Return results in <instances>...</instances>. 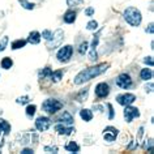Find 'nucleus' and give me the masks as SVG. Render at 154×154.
Here are the masks:
<instances>
[{
	"instance_id": "1",
	"label": "nucleus",
	"mask_w": 154,
	"mask_h": 154,
	"mask_svg": "<svg viewBox=\"0 0 154 154\" xmlns=\"http://www.w3.org/2000/svg\"><path fill=\"white\" fill-rule=\"evenodd\" d=\"M109 68V64L107 63H101V64H97L94 67H90V68H86L81 71L75 77V84L76 85H81V84H85L90 80H93L94 77H98L99 75L105 73Z\"/></svg>"
},
{
	"instance_id": "2",
	"label": "nucleus",
	"mask_w": 154,
	"mask_h": 154,
	"mask_svg": "<svg viewBox=\"0 0 154 154\" xmlns=\"http://www.w3.org/2000/svg\"><path fill=\"white\" fill-rule=\"evenodd\" d=\"M123 17L127 21V24H129L131 26H138L142 21L141 12L134 7H128L123 13Z\"/></svg>"
},
{
	"instance_id": "3",
	"label": "nucleus",
	"mask_w": 154,
	"mask_h": 154,
	"mask_svg": "<svg viewBox=\"0 0 154 154\" xmlns=\"http://www.w3.org/2000/svg\"><path fill=\"white\" fill-rule=\"evenodd\" d=\"M61 107H63V103L60 101H57V99H52V98L46 99L42 103V110L47 114H55L59 110H61Z\"/></svg>"
},
{
	"instance_id": "4",
	"label": "nucleus",
	"mask_w": 154,
	"mask_h": 154,
	"mask_svg": "<svg viewBox=\"0 0 154 154\" xmlns=\"http://www.w3.org/2000/svg\"><path fill=\"white\" fill-rule=\"evenodd\" d=\"M72 54H73V47L71 45H67V46L61 47L59 51H57L56 57L60 63H67V61L72 57Z\"/></svg>"
},
{
	"instance_id": "5",
	"label": "nucleus",
	"mask_w": 154,
	"mask_h": 154,
	"mask_svg": "<svg viewBox=\"0 0 154 154\" xmlns=\"http://www.w3.org/2000/svg\"><path fill=\"white\" fill-rule=\"evenodd\" d=\"M63 38H64V32L61 29H57V30H55V32L52 33L51 39L47 41V46L50 48H55L61 43Z\"/></svg>"
},
{
	"instance_id": "6",
	"label": "nucleus",
	"mask_w": 154,
	"mask_h": 154,
	"mask_svg": "<svg viewBox=\"0 0 154 154\" xmlns=\"http://www.w3.org/2000/svg\"><path fill=\"white\" fill-rule=\"evenodd\" d=\"M115 81H116V85L119 88H122V89H129V88L132 86V79H131V76L128 73H122V75H119Z\"/></svg>"
},
{
	"instance_id": "7",
	"label": "nucleus",
	"mask_w": 154,
	"mask_h": 154,
	"mask_svg": "<svg viewBox=\"0 0 154 154\" xmlns=\"http://www.w3.org/2000/svg\"><path fill=\"white\" fill-rule=\"evenodd\" d=\"M118 133H119V131L115 127L109 125L103 129V138H105L106 142H114L118 137Z\"/></svg>"
},
{
	"instance_id": "8",
	"label": "nucleus",
	"mask_w": 154,
	"mask_h": 154,
	"mask_svg": "<svg viewBox=\"0 0 154 154\" xmlns=\"http://www.w3.org/2000/svg\"><path fill=\"white\" fill-rule=\"evenodd\" d=\"M140 116V111H138L137 107H132L131 105L125 106L124 109V119L127 123H131L134 118H138Z\"/></svg>"
},
{
	"instance_id": "9",
	"label": "nucleus",
	"mask_w": 154,
	"mask_h": 154,
	"mask_svg": "<svg viewBox=\"0 0 154 154\" xmlns=\"http://www.w3.org/2000/svg\"><path fill=\"white\" fill-rule=\"evenodd\" d=\"M116 101H118L119 105H122V106H128V105H132V103L136 101V95L132 94V93L119 94L116 97Z\"/></svg>"
},
{
	"instance_id": "10",
	"label": "nucleus",
	"mask_w": 154,
	"mask_h": 154,
	"mask_svg": "<svg viewBox=\"0 0 154 154\" xmlns=\"http://www.w3.org/2000/svg\"><path fill=\"white\" fill-rule=\"evenodd\" d=\"M109 94H110V86H109V84L99 82L98 85L95 86V95H97L98 98H106Z\"/></svg>"
},
{
	"instance_id": "11",
	"label": "nucleus",
	"mask_w": 154,
	"mask_h": 154,
	"mask_svg": "<svg viewBox=\"0 0 154 154\" xmlns=\"http://www.w3.org/2000/svg\"><path fill=\"white\" fill-rule=\"evenodd\" d=\"M50 125H51V120H50L48 118H46V116H39L35 120V128L39 131V132H45V131H47L50 128Z\"/></svg>"
},
{
	"instance_id": "12",
	"label": "nucleus",
	"mask_w": 154,
	"mask_h": 154,
	"mask_svg": "<svg viewBox=\"0 0 154 154\" xmlns=\"http://www.w3.org/2000/svg\"><path fill=\"white\" fill-rule=\"evenodd\" d=\"M55 131L59 134H61V136H69V134H72L73 132H75V128H73L72 125H67V124H57L55 127Z\"/></svg>"
},
{
	"instance_id": "13",
	"label": "nucleus",
	"mask_w": 154,
	"mask_h": 154,
	"mask_svg": "<svg viewBox=\"0 0 154 154\" xmlns=\"http://www.w3.org/2000/svg\"><path fill=\"white\" fill-rule=\"evenodd\" d=\"M98 37H99V33L97 34V35H94L93 38V42H91V47H90V54H89V59L91 61H95L97 60V45H98Z\"/></svg>"
},
{
	"instance_id": "14",
	"label": "nucleus",
	"mask_w": 154,
	"mask_h": 154,
	"mask_svg": "<svg viewBox=\"0 0 154 154\" xmlns=\"http://www.w3.org/2000/svg\"><path fill=\"white\" fill-rule=\"evenodd\" d=\"M57 122H61L63 124H67V125H72L75 120H73V116L68 111H63V112L57 116Z\"/></svg>"
},
{
	"instance_id": "15",
	"label": "nucleus",
	"mask_w": 154,
	"mask_h": 154,
	"mask_svg": "<svg viewBox=\"0 0 154 154\" xmlns=\"http://www.w3.org/2000/svg\"><path fill=\"white\" fill-rule=\"evenodd\" d=\"M26 41H28L29 43H32V45H38L41 42V34L38 32H32L29 34V37H28V39Z\"/></svg>"
},
{
	"instance_id": "16",
	"label": "nucleus",
	"mask_w": 154,
	"mask_h": 154,
	"mask_svg": "<svg viewBox=\"0 0 154 154\" xmlns=\"http://www.w3.org/2000/svg\"><path fill=\"white\" fill-rule=\"evenodd\" d=\"M76 16L77 14L75 11H68L63 16V20H64V22H67V24H73V22L76 21Z\"/></svg>"
},
{
	"instance_id": "17",
	"label": "nucleus",
	"mask_w": 154,
	"mask_h": 154,
	"mask_svg": "<svg viewBox=\"0 0 154 154\" xmlns=\"http://www.w3.org/2000/svg\"><path fill=\"white\" fill-rule=\"evenodd\" d=\"M64 149L67 150V152H71V153H79L80 152V146L75 141H69L68 144L64 146Z\"/></svg>"
},
{
	"instance_id": "18",
	"label": "nucleus",
	"mask_w": 154,
	"mask_h": 154,
	"mask_svg": "<svg viewBox=\"0 0 154 154\" xmlns=\"http://www.w3.org/2000/svg\"><path fill=\"white\" fill-rule=\"evenodd\" d=\"M11 131V124L4 119H0V134L4 133V134H8Z\"/></svg>"
},
{
	"instance_id": "19",
	"label": "nucleus",
	"mask_w": 154,
	"mask_h": 154,
	"mask_svg": "<svg viewBox=\"0 0 154 154\" xmlns=\"http://www.w3.org/2000/svg\"><path fill=\"white\" fill-rule=\"evenodd\" d=\"M80 116H81L82 120H85V122H90L91 119H93V112H91V110L82 109L81 111H80Z\"/></svg>"
},
{
	"instance_id": "20",
	"label": "nucleus",
	"mask_w": 154,
	"mask_h": 154,
	"mask_svg": "<svg viewBox=\"0 0 154 154\" xmlns=\"http://www.w3.org/2000/svg\"><path fill=\"white\" fill-rule=\"evenodd\" d=\"M140 76H141L142 80H145V81H148V80H152V77H153V71H152L150 68H144V69H141Z\"/></svg>"
},
{
	"instance_id": "21",
	"label": "nucleus",
	"mask_w": 154,
	"mask_h": 154,
	"mask_svg": "<svg viewBox=\"0 0 154 154\" xmlns=\"http://www.w3.org/2000/svg\"><path fill=\"white\" fill-rule=\"evenodd\" d=\"M26 43H28L26 39H17V41H13L12 43H11V47H12V50H18V48L24 47Z\"/></svg>"
},
{
	"instance_id": "22",
	"label": "nucleus",
	"mask_w": 154,
	"mask_h": 154,
	"mask_svg": "<svg viewBox=\"0 0 154 154\" xmlns=\"http://www.w3.org/2000/svg\"><path fill=\"white\" fill-rule=\"evenodd\" d=\"M50 77H51V80H52L54 82H59L60 80H61V77H63V71H61V69H57V71L52 72Z\"/></svg>"
},
{
	"instance_id": "23",
	"label": "nucleus",
	"mask_w": 154,
	"mask_h": 154,
	"mask_svg": "<svg viewBox=\"0 0 154 154\" xmlns=\"http://www.w3.org/2000/svg\"><path fill=\"white\" fill-rule=\"evenodd\" d=\"M12 65H13V60L11 59V57H4V59L2 60V68L3 69H9Z\"/></svg>"
},
{
	"instance_id": "24",
	"label": "nucleus",
	"mask_w": 154,
	"mask_h": 154,
	"mask_svg": "<svg viewBox=\"0 0 154 154\" xmlns=\"http://www.w3.org/2000/svg\"><path fill=\"white\" fill-rule=\"evenodd\" d=\"M26 115H28L29 118H32V116H34L35 115V112H37V106L35 105H29L28 107H26Z\"/></svg>"
},
{
	"instance_id": "25",
	"label": "nucleus",
	"mask_w": 154,
	"mask_h": 154,
	"mask_svg": "<svg viewBox=\"0 0 154 154\" xmlns=\"http://www.w3.org/2000/svg\"><path fill=\"white\" fill-rule=\"evenodd\" d=\"M51 73H52V69L51 68H43V69H41L39 71V77L41 79H46V77H50L51 76Z\"/></svg>"
},
{
	"instance_id": "26",
	"label": "nucleus",
	"mask_w": 154,
	"mask_h": 154,
	"mask_svg": "<svg viewBox=\"0 0 154 154\" xmlns=\"http://www.w3.org/2000/svg\"><path fill=\"white\" fill-rule=\"evenodd\" d=\"M18 3L22 5V8H25V9H28V11H32V9H34V5L33 3H29L28 0H18Z\"/></svg>"
},
{
	"instance_id": "27",
	"label": "nucleus",
	"mask_w": 154,
	"mask_h": 154,
	"mask_svg": "<svg viewBox=\"0 0 154 154\" xmlns=\"http://www.w3.org/2000/svg\"><path fill=\"white\" fill-rule=\"evenodd\" d=\"M86 29L90 30V32H94V30H97L98 29V22L95 21V20L89 21V22H88V25H86Z\"/></svg>"
},
{
	"instance_id": "28",
	"label": "nucleus",
	"mask_w": 154,
	"mask_h": 154,
	"mask_svg": "<svg viewBox=\"0 0 154 154\" xmlns=\"http://www.w3.org/2000/svg\"><path fill=\"white\" fill-rule=\"evenodd\" d=\"M88 48H89V43H88V42H82L79 47V52L81 54V55H84V54L88 51Z\"/></svg>"
},
{
	"instance_id": "29",
	"label": "nucleus",
	"mask_w": 154,
	"mask_h": 154,
	"mask_svg": "<svg viewBox=\"0 0 154 154\" xmlns=\"http://www.w3.org/2000/svg\"><path fill=\"white\" fill-rule=\"evenodd\" d=\"M41 37H43L46 41H50L51 37H52V32H50V30H43L42 34H41Z\"/></svg>"
},
{
	"instance_id": "30",
	"label": "nucleus",
	"mask_w": 154,
	"mask_h": 154,
	"mask_svg": "<svg viewBox=\"0 0 154 154\" xmlns=\"http://www.w3.org/2000/svg\"><path fill=\"white\" fill-rule=\"evenodd\" d=\"M84 0H67V4L69 7H77L79 4H81Z\"/></svg>"
},
{
	"instance_id": "31",
	"label": "nucleus",
	"mask_w": 154,
	"mask_h": 154,
	"mask_svg": "<svg viewBox=\"0 0 154 154\" xmlns=\"http://www.w3.org/2000/svg\"><path fill=\"white\" fill-rule=\"evenodd\" d=\"M28 102H29V97H28V95H25V97H20V98H17V103H18V105H26Z\"/></svg>"
},
{
	"instance_id": "32",
	"label": "nucleus",
	"mask_w": 154,
	"mask_h": 154,
	"mask_svg": "<svg viewBox=\"0 0 154 154\" xmlns=\"http://www.w3.org/2000/svg\"><path fill=\"white\" fill-rule=\"evenodd\" d=\"M7 43H8V37H4L3 41H0V51H4Z\"/></svg>"
},
{
	"instance_id": "33",
	"label": "nucleus",
	"mask_w": 154,
	"mask_h": 154,
	"mask_svg": "<svg viewBox=\"0 0 154 154\" xmlns=\"http://www.w3.org/2000/svg\"><path fill=\"white\" fill-rule=\"evenodd\" d=\"M107 107H109V111H110V114H109V119H114V107H112V105H107Z\"/></svg>"
},
{
	"instance_id": "34",
	"label": "nucleus",
	"mask_w": 154,
	"mask_h": 154,
	"mask_svg": "<svg viewBox=\"0 0 154 154\" xmlns=\"http://www.w3.org/2000/svg\"><path fill=\"white\" fill-rule=\"evenodd\" d=\"M144 63H145V64H148L149 67H153V57H152V56L145 57V59H144Z\"/></svg>"
},
{
	"instance_id": "35",
	"label": "nucleus",
	"mask_w": 154,
	"mask_h": 154,
	"mask_svg": "<svg viewBox=\"0 0 154 154\" xmlns=\"http://www.w3.org/2000/svg\"><path fill=\"white\" fill-rule=\"evenodd\" d=\"M45 150H46V152H54V153H57V148H56V146H46Z\"/></svg>"
},
{
	"instance_id": "36",
	"label": "nucleus",
	"mask_w": 154,
	"mask_h": 154,
	"mask_svg": "<svg viewBox=\"0 0 154 154\" xmlns=\"http://www.w3.org/2000/svg\"><path fill=\"white\" fill-rule=\"evenodd\" d=\"M93 13H94V8H93V7H89V8L85 11V14H86V16H91Z\"/></svg>"
},
{
	"instance_id": "37",
	"label": "nucleus",
	"mask_w": 154,
	"mask_h": 154,
	"mask_svg": "<svg viewBox=\"0 0 154 154\" xmlns=\"http://www.w3.org/2000/svg\"><path fill=\"white\" fill-rule=\"evenodd\" d=\"M145 32H146V33H150V34H153V24H149V26H146Z\"/></svg>"
},
{
	"instance_id": "38",
	"label": "nucleus",
	"mask_w": 154,
	"mask_h": 154,
	"mask_svg": "<svg viewBox=\"0 0 154 154\" xmlns=\"http://www.w3.org/2000/svg\"><path fill=\"white\" fill-rule=\"evenodd\" d=\"M152 89H153V84H152V82L149 84V86H148V85L145 86V90H146V93H150V91H152Z\"/></svg>"
},
{
	"instance_id": "39",
	"label": "nucleus",
	"mask_w": 154,
	"mask_h": 154,
	"mask_svg": "<svg viewBox=\"0 0 154 154\" xmlns=\"http://www.w3.org/2000/svg\"><path fill=\"white\" fill-rule=\"evenodd\" d=\"M22 153L24 154H33L34 150L33 149H22Z\"/></svg>"
},
{
	"instance_id": "40",
	"label": "nucleus",
	"mask_w": 154,
	"mask_h": 154,
	"mask_svg": "<svg viewBox=\"0 0 154 154\" xmlns=\"http://www.w3.org/2000/svg\"><path fill=\"white\" fill-rule=\"evenodd\" d=\"M3 144H4V140H3V137H2V138H0V148L3 146Z\"/></svg>"
}]
</instances>
